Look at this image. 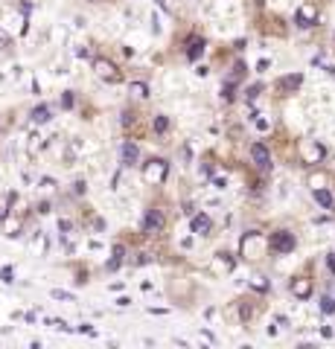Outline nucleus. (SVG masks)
<instances>
[{
	"label": "nucleus",
	"mask_w": 335,
	"mask_h": 349,
	"mask_svg": "<svg viewBox=\"0 0 335 349\" xmlns=\"http://www.w3.org/2000/svg\"><path fill=\"white\" fill-rule=\"evenodd\" d=\"M222 96H224V102H230V99H233V82H227V85L222 87Z\"/></svg>",
	"instance_id": "nucleus-20"
},
{
	"label": "nucleus",
	"mask_w": 335,
	"mask_h": 349,
	"mask_svg": "<svg viewBox=\"0 0 335 349\" xmlns=\"http://www.w3.org/2000/svg\"><path fill=\"white\" fill-rule=\"evenodd\" d=\"M239 317H242V320H245V323H248V320H251V317H254V308H251V305H248V303H242V305H239Z\"/></svg>",
	"instance_id": "nucleus-17"
},
{
	"label": "nucleus",
	"mask_w": 335,
	"mask_h": 349,
	"mask_svg": "<svg viewBox=\"0 0 335 349\" xmlns=\"http://www.w3.org/2000/svg\"><path fill=\"white\" fill-rule=\"evenodd\" d=\"M50 297H53V300H73V303H76L73 294H67V291H61V288H53V291H50Z\"/></svg>",
	"instance_id": "nucleus-18"
},
{
	"label": "nucleus",
	"mask_w": 335,
	"mask_h": 349,
	"mask_svg": "<svg viewBox=\"0 0 335 349\" xmlns=\"http://www.w3.org/2000/svg\"><path fill=\"white\" fill-rule=\"evenodd\" d=\"M271 250L274 253H291L294 250V233H288V230L271 233Z\"/></svg>",
	"instance_id": "nucleus-2"
},
{
	"label": "nucleus",
	"mask_w": 335,
	"mask_h": 349,
	"mask_svg": "<svg viewBox=\"0 0 335 349\" xmlns=\"http://www.w3.org/2000/svg\"><path fill=\"white\" fill-rule=\"evenodd\" d=\"M190 227H192V233H198V236H207V233L213 230V221H210V216H204V213H192Z\"/></svg>",
	"instance_id": "nucleus-6"
},
{
	"label": "nucleus",
	"mask_w": 335,
	"mask_h": 349,
	"mask_svg": "<svg viewBox=\"0 0 335 349\" xmlns=\"http://www.w3.org/2000/svg\"><path fill=\"white\" fill-rule=\"evenodd\" d=\"M140 227H143V233H149V236H158V233L167 227V216L161 213V210H146V216H143V221H140Z\"/></svg>",
	"instance_id": "nucleus-1"
},
{
	"label": "nucleus",
	"mask_w": 335,
	"mask_h": 349,
	"mask_svg": "<svg viewBox=\"0 0 335 349\" xmlns=\"http://www.w3.org/2000/svg\"><path fill=\"white\" fill-rule=\"evenodd\" d=\"M122 259H125V247H122V244H117V247H114V253H111V259H108V265H105V268H108V271H117V268L122 265Z\"/></svg>",
	"instance_id": "nucleus-11"
},
{
	"label": "nucleus",
	"mask_w": 335,
	"mask_h": 349,
	"mask_svg": "<svg viewBox=\"0 0 335 349\" xmlns=\"http://www.w3.org/2000/svg\"><path fill=\"white\" fill-rule=\"evenodd\" d=\"M315 201H318L324 210H333V207H335V198H333L330 189H315Z\"/></svg>",
	"instance_id": "nucleus-10"
},
{
	"label": "nucleus",
	"mask_w": 335,
	"mask_h": 349,
	"mask_svg": "<svg viewBox=\"0 0 335 349\" xmlns=\"http://www.w3.org/2000/svg\"><path fill=\"white\" fill-rule=\"evenodd\" d=\"M79 332H82V335H88V338H96V329H94L91 323H82V326H79Z\"/></svg>",
	"instance_id": "nucleus-19"
},
{
	"label": "nucleus",
	"mask_w": 335,
	"mask_h": 349,
	"mask_svg": "<svg viewBox=\"0 0 335 349\" xmlns=\"http://www.w3.org/2000/svg\"><path fill=\"white\" fill-rule=\"evenodd\" d=\"M321 311H324V314H333V311H335V300H333V297H324V300H321Z\"/></svg>",
	"instance_id": "nucleus-16"
},
{
	"label": "nucleus",
	"mask_w": 335,
	"mask_h": 349,
	"mask_svg": "<svg viewBox=\"0 0 335 349\" xmlns=\"http://www.w3.org/2000/svg\"><path fill=\"white\" fill-rule=\"evenodd\" d=\"M0 280H3L6 285H12V283H15V280H12V268H3V271H0Z\"/></svg>",
	"instance_id": "nucleus-21"
},
{
	"label": "nucleus",
	"mask_w": 335,
	"mask_h": 349,
	"mask_svg": "<svg viewBox=\"0 0 335 349\" xmlns=\"http://www.w3.org/2000/svg\"><path fill=\"white\" fill-rule=\"evenodd\" d=\"M300 85H303V76H300V73H288V76H283L277 82V90L280 93H294Z\"/></svg>",
	"instance_id": "nucleus-5"
},
{
	"label": "nucleus",
	"mask_w": 335,
	"mask_h": 349,
	"mask_svg": "<svg viewBox=\"0 0 335 349\" xmlns=\"http://www.w3.org/2000/svg\"><path fill=\"white\" fill-rule=\"evenodd\" d=\"M251 160L260 166V169H271V152L265 143H254L251 146Z\"/></svg>",
	"instance_id": "nucleus-3"
},
{
	"label": "nucleus",
	"mask_w": 335,
	"mask_h": 349,
	"mask_svg": "<svg viewBox=\"0 0 335 349\" xmlns=\"http://www.w3.org/2000/svg\"><path fill=\"white\" fill-rule=\"evenodd\" d=\"M201 53H204V41H201V38H192V41H190V47H187V58H190V61H195Z\"/></svg>",
	"instance_id": "nucleus-12"
},
{
	"label": "nucleus",
	"mask_w": 335,
	"mask_h": 349,
	"mask_svg": "<svg viewBox=\"0 0 335 349\" xmlns=\"http://www.w3.org/2000/svg\"><path fill=\"white\" fill-rule=\"evenodd\" d=\"M315 23H318V12L312 6L297 9V26H315Z\"/></svg>",
	"instance_id": "nucleus-7"
},
{
	"label": "nucleus",
	"mask_w": 335,
	"mask_h": 349,
	"mask_svg": "<svg viewBox=\"0 0 335 349\" xmlns=\"http://www.w3.org/2000/svg\"><path fill=\"white\" fill-rule=\"evenodd\" d=\"M134 262H137V265H146V262H149V253H137V259H134Z\"/></svg>",
	"instance_id": "nucleus-23"
},
{
	"label": "nucleus",
	"mask_w": 335,
	"mask_h": 349,
	"mask_svg": "<svg viewBox=\"0 0 335 349\" xmlns=\"http://www.w3.org/2000/svg\"><path fill=\"white\" fill-rule=\"evenodd\" d=\"M50 116H53L50 105H35V108H32V114H29V119H32L35 125H41V122H50Z\"/></svg>",
	"instance_id": "nucleus-9"
},
{
	"label": "nucleus",
	"mask_w": 335,
	"mask_h": 349,
	"mask_svg": "<svg viewBox=\"0 0 335 349\" xmlns=\"http://www.w3.org/2000/svg\"><path fill=\"white\" fill-rule=\"evenodd\" d=\"M152 128H155V134H158V137H164V134L169 131V119H167L164 114H155V119H152Z\"/></svg>",
	"instance_id": "nucleus-13"
},
{
	"label": "nucleus",
	"mask_w": 335,
	"mask_h": 349,
	"mask_svg": "<svg viewBox=\"0 0 335 349\" xmlns=\"http://www.w3.org/2000/svg\"><path fill=\"white\" fill-rule=\"evenodd\" d=\"M131 93H134L137 99H146V96H149V85H146V82H134V85H131Z\"/></svg>",
	"instance_id": "nucleus-14"
},
{
	"label": "nucleus",
	"mask_w": 335,
	"mask_h": 349,
	"mask_svg": "<svg viewBox=\"0 0 335 349\" xmlns=\"http://www.w3.org/2000/svg\"><path fill=\"white\" fill-rule=\"evenodd\" d=\"M61 105H64V108H70V105H73V96H70V90L64 93V99H61Z\"/></svg>",
	"instance_id": "nucleus-22"
},
{
	"label": "nucleus",
	"mask_w": 335,
	"mask_h": 349,
	"mask_svg": "<svg viewBox=\"0 0 335 349\" xmlns=\"http://www.w3.org/2000/svg\"><path fill=\"white\" fill-rule=\"evenodd\" d=\"M137 160H140V149H137L131 140H125V143L120 146V163H122V166H134Z\"/></svg>",
	"instance_id": "nucleus-4"
},
{
	"label": "nucleus",
	"mask_w": 335,
	"mask_h": 349,
	"mask_svg": "<svg viewBox=\"0 0 335 349\" xmlns=\"http://www.w3.org/2000/svg\"><path fill=\"white\" fill-rule=\"evenodd\" d=\"M120 125H122L125 131H128V128L134 125V111H131V108H125V111H122V119H120Z\"/></svg>",
	"instance_id": "nucleus-15"
},
{
	"label": "nucleus",
	"mask_w": 335,
	"mask_h": 349,
	"mask_svg": "<svg viewBox=\"0 0 335 349\" xmlns=\"http://www.w3.org/2000/svg\"><path fill=\"white\" fill-rule=\"evenodd\" d=\"M291 294H294L297 300H306V297L312 294V283H309V280H294V283H291Z\"/></svg>",
	"instance_id": "nucleus-8"
}]
</instances>
